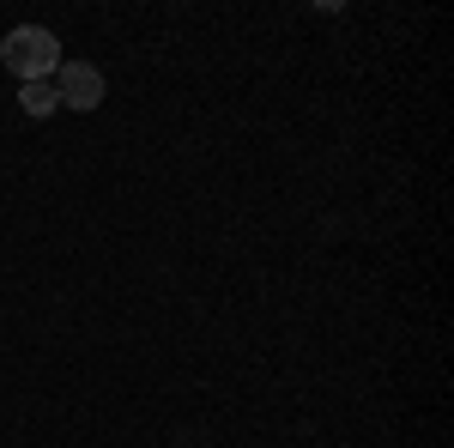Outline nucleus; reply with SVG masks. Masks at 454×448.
I'll use <instances>...</instances> for the list:
<instances>
[{
	"mask_svg": "<svg viewBox=\"0 0 454 448\" xmlns=\"http://www.w3.org/2000/svg\"><path fill=\"white\" fill-rule=\"evenodd\" d=\"M0 61H6V73L19 85H36V79H55L61 43H55V31H43V25H19V31L0 36Z\"/></svg>",
	"mask_w": 454,
	"mask_h": 448,
	"instance_id": "f257e3e1",
	"label": "nucleus"
},
{
	"mask_svg": "<svg viewBox=\"0 0 454 448\" xmlns=\"http://www.w3.org/2000/svg\"><path fill=\"white\" fill-rule=\"evenodd\" d=\"M55 98H61V109L91 115V109L104 104V73L91 67V61H61L55 67Z\"/></svg>",
	"mask_w": 454,
	"mask_h": 448,
	"instance_id": "f03ea898",
	"label": "nucleus"
},
{
	"mask_svg": "<svg viewBox=\"0 0 454 448\" xmlns=\"http://www.w3.org/2000/svg\"><path fill=\"white\" fill-rule=\"evenodd\" d=\"M19 104H25V115H49V109H61V98L49 79H36V85H19Z\"/></svg>",
	"mask_w": 454,
	"mask_h": 448,
	"instance_id": "7ed1b4c3",
	"label": "nucleus"
}]
</instances>
